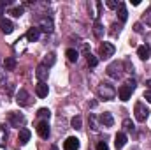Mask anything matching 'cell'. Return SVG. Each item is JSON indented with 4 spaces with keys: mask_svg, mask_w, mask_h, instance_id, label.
Here are the masks:
<instances>
[{
    "mask_svg": "<svg viewBox=\"0 0 151 150\" xmlns=\"http://www.w3.org/2000/svg\"><path fill=\"white\" fill-rule=\"evenodd\" d=\"M55 62H56V57H55V53H49V55H46V58H44V62H42V64H44L46 67H51Z\"/></svg>",
    "mask_w": 151,
    "mask_h": 150,
    "instance_id": "603a6c76",
    "label": "cell"
},
{
    "mask_svg": "<svg viewBox=\"0 0 151 150\" xmlns=\"http://www.w3.org/2000/svg\"><path fill=\"white\" fill-rule=\"evenodd\" d=\"M51 150H58V147H56V145H53V147H51Z\"/></svg>",
    "mask_w": 151,
    "mask_h": 150,
    "instance_id": "f35d334b",
    "label": "cell"
},
{
    "mask_svg": "<svg viewBox=\"0 0 151 150\" xmlns=\"http://www.w3.org/2000/svg\"><path fill=\"white\" fill-rule=\"evenodd\" d=\"M40 30L44 32H53V20L51 18H40Z\"/></svg>",
    "mask_w": 151,
    "mask_h": 150,
    "instance_id": "9a60e30c",
    "label": "cell"
},
{
    "mask_svg": "<svg viewBox=\"0 0 151 150\" xmlns=\"http://www.w3.org/2000/svg\"><path fill=\"white\" fill-rule=\"evenodd\" d=\"M35 74H37L39 81H44V79H47V67L44 66V64H40L37 67V71H35Z\"/></svg>",
    "mask_w": 151,
    "mask_h": 150,
    "instance_id": "ac0fdd59",
    "label": "cell"
},
{
    "mask_svg": "<svg viewBox=\"0 0 151 150\" xmlns=\"http://www.w3.org/2000/svg\"><path fill=\"white\" fill-rule=\"evenodd\" d=\"M9 124H11L12 127H19V125H23V124H25V117H23L21 113L11 111V113H9Z\"/></svg>",
    "mask_w": 151,
    "mask_h": 150,
    "instance_id": "277c9868",
    "label": "cell"
},
{
    "mask_svg": "<svg viewBox=\"0 0 151 150\" xmlns=\"http://www.w3.org/2000/svg\"><path fill=\"white\" fill-rule=\"evenodd\" d=\"M7 143V131L4 125H0V147H5Z\"/></svg>",
    "mask_w": 151,
    "mask_h": 150,
    "instance_id": "cb8c5ba5",
    "label": "cell"
},
{
    "mask_svg": "<svg viewBox=\"0 0 151 150\" xmlns=\"http://www.w3.org/2000/svg\"><path fill=\"white\" fill-rule=\"evenodd\" d=\"M37 133L40 138H44V140H47L49 138V124H47V120H42V122H39L37 124Z\"/></svg>",
    "mask_w": 151,
    "mask_h": 150,
    "instance_id": "52a82bcc",
    "label": "cell"
},
{
    "mask_svg": "<svg viewBox=\"0 0 151 150\" xmlns=\"http://www.w3.org/2000/svg\"><path fill=\"white\" fill-rule=\"evenodd\" d=\"M146 87H148V90H151V79H148V81H146Z\"/></svg>",
    "mask_w": 151,
    "mask_h": 150,
    "instance_id": "74e56055",
    "label": "cell"
},
{
    "mask_svg": "<svg viewBox=\"0 0 151 150\" xmlns=\"http://www.w3.org/2000/svg\"><path fill=\"white\" fill-rule=\"evenodd\" d=\"M99 97H102L104 101H111L116 97V88L109 83H102L99 87Z\"/></svg>",
    "mask_w": 151,
    "mask_h": 150,
    "instance_id": "6da1fadb",
    "label": "cell"
},
{
    "mask_svg": "<svg viewBox=\"0 0 151 150\" xmlns=\"http://www.w3.org/2000/svg\"><path fill=\"white\" fill-rule=\"evenodd\" d=\"M100 122H102V125H104V127H113L114 118H113V115H111V113L104 111L102 115H100Z\"/></svg>",
    "mask_w": 151,
    "mask_h": 150,
    "instance_id": "5bb4252c",
    "label": "cell"
},
{
    "mask_svg": "<svg viewBox=\"0 0 151 150\" xmlns=\"http://www.w3.org/2000/svg\"><path fill=\"white\" fill-rule=\"evenodd\" d=\"M4 67H5V71H14L16 69V58H12V57L5 58L4 60Z\"/></svg>",
    "mask_w": 151,
    "mask_h": 150,
    "instance_id": "d6986e66",
    "label": "cell"
},
{
    "mask_svg": "<svg viewBox=\"0 0 151 150\" xmlns=\"http://www.w3.org/2000/svg\"><path fill=\"white\" fill-rule=\"evenodd\" d=\"M16 103H18L19 106H28V104H30V94L21 88V90L16 94Z\"/></svg>",
    "mask_w": 151,
    "mask_h": 150,
    "instance_id": "5b68a950",
    "label": "cell"
},
{
    "mask_svg": "<svg viewBox=\"0 0 151 150\" xmlns=\"http://www.w3.org/2000/svg\"><path fill=\"white\" fill-rule=\"evenodd\" d=\"M93 32H95L97 37H102L104 36V27H102V23L99 20H95V23H93Z\"/></svg>",
    "mask_w": 151,
    "mask_h": 150,
    "instance_id": "ffe728a7",
    "label": "cell"
},
{
    "mask_svg": "<svg viewBox=\"0 0 151 150\" xmlns=\"http://www.w3.org/2000/svg\"><path fill=\"white\" fill-rule=\"evenodd\" d=\"M40 36V28H35V27H32L28 32H27V39L30 41V42H35Z\"/></svg>",
    "mask_w": 151,
    "mask_h": 150,
    "instance_id": "e0dca14e",
    "label": "cell"
},
{
    "mask_svg": "<svg viewBox=\"0 0 151 150\" xmlns=\"http://www.w3.org/2000/svg\"><path fill=\"white\" fill-rule=\"evenodd\" d=\"M134 30H135L137 34H141V32H142V25H141V23H135V25H134Z\"/></svg>",
    "mask_w": 151,
    "mask_h": 150,
    "instance_id": "e575fe53",
    "label": "cell"
},
{
    "mask_svg": "<svg viewBox=\"0 0 151 150\" xmlns=\"http://www.w3.org/2000/svg\"><path fill=\"white\" fill-rule=\"evenodd\" d=\"M121 67H123L121 62H113V64L107 67V74L111 76V78H118V76L121 74Z\"/></svg>",
    "mask_w": 151,
    "mask_h": 150,
    "instance_id": "ba28073f",
    "label": "cell"
},
{
    "mask_svg": "<svg viewBox=\"0 0 151 150\" xmlns=\"http://www.w3.org/2000/svg\"><path fill=\"white\" fill-rule=\"evenodd\" d=\"M47 92H49V87H47L44 81H39L37 85H35V94H37V97H40V99L47 97Z\"/></svg>",
    "mask_w": 151,
    "mask_h": 150,
    "instance_id": "9c48e42d",
    "label": "cell"
},
{
    "mask_svg": "<svg viewBox=\"0 0 151 150\" xmlns=\"http://www.w3.org/2000/svg\"><path fill=\"white\" fill-rule=\"evenodd\" d=\"M125 85H127L128 88H132V90H134V88H135V79H128V81H127Z\"/></svg>",
    "mask_w": 151,
    "mask_h": 150,
    "instance_id": "836d02e7",
    "label": "cell"
},
{
    "mask_svg": "<svg viewBox=\"0 0 151 150\" xmlns=\"http://www.w3.org/2000/svg\"><path fill=\"white\" fill-rule=\"evenodd\" d=\"M0 28H2L4 34H11V32L14 30V25H12V21H9L7 18H0Z\"/></svg>",
    "mask_w": 151,
    "mask_h": 150,
    "instance_id": "8fae6325",
    "label": "cell"
},
{
    "mask_svg": "<svg viewBox=\"0 0 151 150\" xmlns=\"http://www.w3.org/2000/svg\"><path fill=\"white\" fill-rule=\"evenodd\" d=\"M106 4H107V7H109V9H118V5H119V4H118V2H114V0H107Z\"/></svg>",
    "mask_w": 151,
    "mask_h": 150,
    "instance_id": "1f68e13d",
    "label": "cell"
},
{
    "mask_svg": "<svg viewBox=\"0 0 151 150\" xmlns=\"http://www.w3.org/2000/svg\"><path fill=\"white\" fill-rule=\"evenodd\" d=\"M65 55H67V58H69V62H77V58H79V53L76 51L74 48H69Z\"/></svg>",
    "mask_w": 151,
    "mask_h": 150,
    "instance_id": "44dd1931",
    "label": "cell"
},
{
    "mask_svg": "<svg viewBox=\"0 0 151 150\" xmlns=\"http://www.w3.org/2000/svg\"><path fill=\"white\" fill-rule=\"evenodd\" d=\"M37 115L40 117V118H46V120H49V117H51V111L47 110V108H40L37 111Z\"/></svg>",
    "mask_w": 151,
    "mask_h": 150,
    "instance_id": "d4e9b609",
    "label": "cell"
},
{
    "mask_svg": "<svg viewBox=\"0 0 151 150\" xmlns=\"http://www.w3.org/2000/svg\"><path fill=\"white\" fill-rule=\"evenodd\" d=\"M123 127H125L127 131H132V129H134V124H132V120H128V118H127V120H123Z\"/></svg>",
    "mask_w": 151,
    "mask_h": 150,
    "instance_id": "4dcf8cb0",
    "label": "cell"
},
{
    "mask_svg": "<svg viewBox=\"0 0 151 150\" xmlns=\"http://www.w3.org/2000/svg\"><path fill=\"white\" fill-rule=\"evenodd\" d=\"M118 95H119V99H121V101H128V99H130V95H132V88H128L127 85H121V87H119V90H118Z\"/></svg>",
    "mask_w": 151,
    "mask_h": 150,
    "instance_id": "7c38bea8",
    "label": "cell"
},
{
    "mask_svg": "<svg viewBox=\"0 0 151 150\" xmlns=\"http://www.w3.org/2000/svg\"><path fill=\"white\" fill-rule=\"evenodd\" d=\"M144 21H146V25H150L151 27V7L144 12Z\"/></svg>",
    "mask_w": 151,
    "mask_h": 150,
    "instance_id": "f546056e",
    "label": "cell"
},
{
    "mask_svg": "<svg viewBox=\"0 0 151 150\" xmlns=\"http://www.w3.org/2000/svg\"><path fill=\"white\" fill-rule=\"evenodd\" d=\"M30 140V131L28 129H19V143H27Z\"/></svg>",
    "mask_w": 151,
    "mask_h": 150,
    "instance_id": "7402d4cb",
    "label": "cell"
},
{
    "mask_svg": "<svg viewBox=\"0 0 151 150\" xmlns=\"http://www.w3.org/2000/svg\"><path fill=\"white\" fill-rule=\"evenodd\" d=\"M70 124H72V127H74V129H81L83 120H81V117H74V118L70 120Z\"/></svg>",
    "mask_w": 151,
    "mask_h": 150,
    "instance_id": "83f0119b",
    "label": "cell"
},
{
    "mask_svg": "<svg viewBox=\"0 0 151 150\" xmlns=\"http://www.w3.org/2000/svg\"><path fill=\"white\" fill-rule=\"evenodd\" d=\"M97 150H109V147H107L106 141H100V143L97 145Z\"/></svg>",
    "mask_w": 151,
    "mask_h": 150,
    "instance_id": "d6a6232c",
    "label": "cell"
},
{
    "mask_svg": "<svg viewBox=\"0 0 151 150\" xmlns=\"http://www.w3.org/2000/svg\"><path fill=\"white\" fill-rule=\"evenodd\" d=\"M97 64H99V58H97V57H93V55L90 53V55H88V66H90V67H95Z\"/></svg>",
    "mask_w": 151,
    "mask_h": 150,
    "instance_id": "f1b7e54d",
    "label": "cell"
},
{
    "mask_svg": "<svg viewBox=\"0 0 151 150\" xmlns=\"http://www.w3.org/2000/svg\"><path fill=\"white\" fill-rule=\"evenodd\" d=\"M79 140L76 136H69L65 141H63V150H79Z\"/></svg>",
    "mask_w": 151,
    "mask_h": 150,
    "instance_id": "8992f818",
    "label": "cell"
},
{
    "mask_svg": "<svg viewBox=\"0 0 151 150\" xmlns=\"http://www.w3.org/2000/svg\"><path fill=\"white\" fill-rule=\"evenodd\" d=\"M23 12H25V9H23L21 5H19V7H12V9H11V14H12L14 18H19Z\"/></svg>",
    "mask_w": 151,
    "mask_h": 150,
    "instance_id": "484cf974",
    "label": "cell"
},
{
    "mask_svg": "<svg viewBox=\"0 0 151 150\" xmlns=\"http://www.w3.org/2000/svg\"><path fill=\"white\" fill-rule=\"evenodd\" d=\"M99 55H100L102 58H109V57H113L114 55V46L111 44V42H102L100 48H99Z\"/></svg>",
    "mask_w": 151,
    "mask_h": 150,
    "instance_id": "3957f363",
    "label": "cell"
},
{
    "mask_svg": "<svg viewBox=\"0 0 151 150\" xmlns=\"http://www.w3.org/2000/svg\"><path fill=\"white\" fill-rule=\"evenodd\" d=\"M137 55H139V58H142V60H148V58L151 57L150 46H146V44L139 46V48H137Z\"/></svg>",
    "mask_w": 151,
    "mask_h": 150,
    "instance_id": "4fadbf2b",
    "label": "cell"
},
{
    "mask_svg": "<svg viewBox=\"0 0 151 150\" xmlns=\"http://www.w3.org/2000/svg\"><path fill=\"white\" fill-rule=\"evenodd\" d=\"M134 113H135V118H137L139 122H146V120H148V117H150V110H148L142 103H137V104H135Z\"/></svg>",
    "mask_w": 151,
    "mask_h": 150,
    "instance_id": "7a4b0ae2",
    "label": "cell"
},
{
    "mask_svg": "<svg viewBox=\"0 0 151 150\" xmlns=\"http://www.w3.org/2000/svg\"><path fill=\"white\" fill-rule=\"evenodd\" d=\"M4 81H5V71H4V69H0V85H2Z\"/></svg>",
    "mask_w": 151,
    "mask_h": 150,
    "instance_id": "8d00e7d4",
    "label": "cell"
},
{
    "mask_svg": "<svg viewBox=\"0 0 151 150\" xmlns=\"http://www.w3.org/2000/svg\"><path fill=\"white\" fill-rule=\"evenodd\" d=\"M144 99H146L148 103H151V90H146V92H144Z\"/></svg>",
    "mask_w": 151,
    "mask_h": 150,
    "instance_id": "d590c367",
    "label": "cell"
},
{
    "mask_svg": "<svg viewBox=\"0 0 151 150\" xmlns=\"http://www.w3.org/2000/svg\"><path fill=\"white\" fill-rule=\"evenodd\" d=\"M118 16H119V21H121V23H125V21H127V18H128L127 7H125V4H123V2H119V5H118Z\"/></svg>",
    "mask_w": 151,
    "mask_h": 150,
    "instance_id": "2e32d148",
    "label": "cell"
},
{
    "mask_svg": "<svg viewBox=\"0 0 151 150\" xmlns=\"http://www.w3.org/2000/svg\"><path fill=\"white\" fill-rule=\"evenodd\" d=\"M90 125H91V129L97 133L99 131V122H97V117L95 115H90Z\"/></svg>",
    "mask_w": 151,
    "mask_h": 150,
    "instance_id": "4316f807",
    "label": "cell"
},
{
    "mask_svg": "<svg viewBox=\"0 0 151 150\" xmlns=\"http://www.w3.org/2000/svg\"><path fill=\"white\" fill-rule=\"evenodd\" d=\"M125 145H127V134H125V133H118V134L114 136V147L118 150H121Z\"/></svg>",
    "mask_w": 151,
    "mask_h": 150,
    "instance_id": "30bf717a",
    "label": "cell"
}]
</instances>
